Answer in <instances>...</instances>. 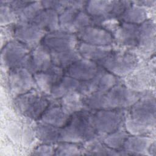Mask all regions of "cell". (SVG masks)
Here are the masks:
<instances>
[{
  "mask_svg": "<svg viewBox=\"0 0 156 156\" xmlns=\"http://www.w3.org/2000/svg\"><path fill=\"white\" fill-rule=\"evenodd\" d=\"M140 97V93L130 90L124 84L117 83L105 93L82 96V99L85 107L96 110L130 107Z\"/></svg>",
  "mask_w": 156,
  "mask_h": 156,
  "instance_id": "cell-1",
  "label": "cell"
},
{
  "mask_svg": "<svg viewBox=\"0 0 156 156\" xmlns=\"http://www.w3.org/2000/svg\"><path fill=\"white\" fill-rule=\"evenodd\" d=\"M130 108L124 123L126 131L133 135L151 133L155 123V99L151 95L141 96Z\"/></svg>",
  "mask_w": 156,
  "mask_h": 156,
  "instance_id": "cell-2",
  "label": "cell"
},
{
  "mask_svg": "<svg viewBox=\"0 0 156 156\" xmlns=\"http://www.w3.org/2000/svg\"><path fill=\"white\" fill-rule=\"evenodd\" d=\"M91 114V111L85 109L74 113L66 124L60 127L59 143L90 142L98 137L92 124Z\"/></svg>",
  "mask_w": 156,
  "mask_h": 156,
  "instance_id": "cell-3",
  "label": "cell"
},
{
  "mask_svg": "<svg viewBox=\"0 0 156 156\" xmlns=\"http://www.w3.org/2000/svg\"><path fill=\"white\" fill-rule=\"evenodd\" d=\"M131 4L129 1H88L84 10L91 18L93 24L99 25L108 20L119 19Z\"/></svg>",
  "mask_w": 156,
  "mask_h": 156,
  "instance_id": "cell-4",
  "label": "cell"
},
{
  "mask_svg": "<svg viewBox=\"0 0 156 156\" xmlns=\"http://www.w3.org/2000/svg\"><path fill=\"white\" fill-rule=\"evenodd\" d=\"M98 64L116 77H126L138 66V58L130 51L113 50Z\"/></svg>",
  "mask_w": 156,
  "mask_h": 156,
  "instance_id": "cell-5",
  "label": "cell"
},
{
  "mask_svg": "<svg viewBox=\"0 0 156 156\" xmlns=\"http://www.w3.org/2000/svg\"><path fill=\"white\" fill-rule=\"evenodd\" d=\"M14 104L24 116L33 120H40L50 103L44 95L32 90L15 98Z\"/></svg>",
  "mask_w": 156,
  "mask_h": 156,
  "instance_id": "cell-6",
  "label": "cell"
},
{
  "mask_svg": "<svg viewBox=\"0 0 156 156\" xmlns=\"http://www.w3.org/2000/svg\"><path fill=\"white\" fill-rule=\"evenodd\" d=\"M91 117L93 127L99 136H105L120 129L125 120L121 109L93 110Z\"/></svg>",
  "mask_w": 156,
  "mask_h": 156,
  "instance_id": "cell-7",
  "label": "cell"
},
{
  "mask_svg": "<svg viewBox=\"0 0 156 156\" xmlns=\"http://www.w3.org/2000/svg\"><path fill=\"white\" fill-rule=\"evenodd\" d=\"M58 20L60 30L74 34L93 24L92 19L84 7L78 6L66 9L59 14Z\"/></svg>",
  "mask_w": 156,
  "mask_h": 156,
  "instance_id": "cell-8",
  "label": "cell"
},
{
  "mask_svg": "<svg viewBox=\"0 0 156 156\" xmlns=\"http://www.w3.org/2000/svg\"><path fill=\"white\" fill-rule=\"evenodd\" d=\"M30 51L29 48L16 40H10L1 48V68L8 71L17 67H24Z\"/></svg>",
  "mask_w": 156,
  "mask_h": 156,
  "instance_id": "cell-9",
  "label": "cell"
},
{
  "mask_svg": "<svg viewBox=\"0 0 156 156\" xmlns=\"http://www.w3.org/2000/svg\"><path fill=\"white\" fill-rule=\"evenodd\" d=\"M78 43L76 35L59 29L46 33L40 44L52 53L77 49Z\"/></svg>",
  "mask_w": 156,
  "mask_h": 156,
  "instance_id": "cell-10",
  "label": "cell"
},
{
  "mask_svg": "<svg viewBox=\"0 0 156 156\" xmlns=\"http://www.w3.org/2000/svg\"><path fill=\"white\" fill-rule=\"evenodd\" d=\"M7 72L8 87L14 98L33 90L35 85L34 75L27 68L17 67Z\"/></svg>",
  "mask_w": 156,
  "mask_h": 156,
  "instance_id": "cell-11",
  "label": "cell"
},
{
  "mask_svg": "<svg viewBox=\"0 0 156 156\" xmlns=\"http://www.w3.org/2000/svg\"><path fill=\"white\" fill-rule=\"evenodd\" d=\"M117 83V77L100 66L92 79L80 82L78 92L83 96L96 93H105Z\"/></svg>",
  "mask_w": 156,
  "mask_h": 156,
  "instance_id": "cell-12",
  "label": "cell"
},
{
  "mask_svg": "<svg viewBox=\"0 0 156 156\" xmlns=\"http://www.w3.org/2000/svg\"><path fill=\"white\" fill-rule=\"evenodd\" d=\"M46 32L38 26L28 23H17L12 25V35L16 40L30 49L41 44Z\"/></svg>",
  "mask_w": 156,
  "mask_h": 156,
  "instance_id": "cell-13",
  "label": "cell"
},
{
  "mask_svg": "<svg viewBox=\"0 0 156 156\" xmlns=\"http://www.w3.org/2000/svg\"><path fill=\"white\" fill-rule=\"evenodd\" d=\"M79 41L96 46H110L113 42L112 34L98 25L88 26L76 34Z\"/></svg>",
  "mask_w": 156,
  "mask_h": 156,
  "instance_id": "cell-14",
  "label": "cell"
},
{
  "mask_svg": "<svg viewBox=\"0 0 156 156\" xmlns=\"http://www.w3.org/2000/svg\"><path fill=\"white\" fill-rule=\"evenodd\" d=\"M52 65L51 53L41 44H40L31 49L24 67L34 74L48 69Z\"/></svg>",
  "mask_w": 156,
  "mask_h": 156,
  "instance_id": "cell-15",
  "label": "cell"
},
{
  "mask_svg": "<svg viewBox=\"0 0 156 156\" xmlns=\"http://www.w3.org/2000/svg\"><path fill=\"white\" fill-rule=\"evenodd\" d=\"M99 67L97 63L81 58L65 69V74L80 82L87 81L96 75Z\"/></svg>",
  "mask_w": 156,
  "mask_h": 156,
  "instance_id": "cell-16",
  "label": "cell"
},
{
  "mask_svg": "<svg viewBox=\"0 0 156 156\" xmlns=\"http://www.w3.org/2000/svg\"><path fill=\"white\" fill-rule=\"evenodd\" d=\"M151 68L148 66H138L125 77L124 85L130 90L141 93L151 85L152 76Z\"/></svg>",
  "mask_w": 156,
  "mask_h": 156,
  "instance_id": "cell-17",
  "label": "cell"
},
{
  "mask_svg": "<svg viewBox=\"0 0 156 156\" xmlns=\"http://www.w3.org/2000/svg\"><path fill=\"white\" fill-rule=\"evenodd\" d=\"M33 75L35 85L40 91L50 95L54 86L65 75V69L52 64L48 69Z\"/></svg>",
  "mask_w": 156,
  "mask_h": 156,
  "instance_id": "cell-18",
  "label": "cell"
},
{
  "mask_svg": "<svg viewBox=\"0 0 156 156\" xmlns=\"http://www.w3.org/2000/svg\"><path fill=\"white\" fill-rule=\"evenodd\" d=\"M139 25L121 22L112 34L113 40L119 45L129 48H136Z\"/></svg>",
  "mask_w": 156,
  "mask_h": 156,
  "instance_id": "cell-19",
  "label": "cell"
},
{
  "mask_svg": "<svg viewBox=\"0 0 156 156\" xmlns=\"http://www.w3.org/2000/svg\"><path fill=\"white\" fill-rule=\"evenodd\" d=\"M155 26L151 20H147L139 25L136 49L143 53H150L155 49Z\"/></svg>",
  "mask_w": 156,
  "mask_h": 156,
  "instance_id": "cell-20",
  "label": "cell"
},
{
  "mask_svg": "<svg viewBox=\"0 0 156 156\" xmlns=\"http://www.w3.org/2000/svg\"><path fill=\"white\" fill-rule=\"evenodd\" d=\"M60 103L49 104L40 121L41 122L57 127H63L69 119L71 116Z\"/></svg>",
  "mask_w": 156,
  "mask_h": 156,
  "instance_id": "cell-21",
  "label": "cell"
},
{
  "mask_svg": "<svg viewBox=\"0 0 156 156\" xmlns=\"http://www.w3.org/2000/svg\"><path fill=\"white\" fill-rule=\"evenodd\" d=\"M59 14L52 9H43L34 18L32 23L46 32L59 30Z\"/></svg>",
  "mask_w": 156,
  "mask_h": 156,
  "instance_id": "cell-22",
  "label": "cell"
},
{
  "mask_svg": "<svg viewBox=\"0 0 156 156\" xmlns=\"http://www.w3.org/2000/svg\"><path fill=\"white\" fill-rule=\"evenodd\" d=\"M77 49L82 58L97 63L107 56L113 49L110 46H96L79 41Z\"/></svg>",
  "mask_w": 156,
  "mask_h": 156,
  "instance_id": "cell-23",
  "label": "cell"
},
{
  "mask_svg": "<svg viewBox=\"0 0 156 156\" xmlns=\"http://www.w3.org/2000/svg\"><path fill=\"white\" fill-rule=\"evenodd\" d=\"M152 143V139L148 136L132 135L127 138L121 150L127 155L144 154Z\"/></svg>",
  "mask_w": 156,
  "mask_h": 156,
  "instance_id": "cell-24",
  "label": "cell"
},
{
  "mask_svg": "<svg viewBox=\"0 0 156 156\" xmlns=\"http://www.w3.org/2000/svg\"><path fill=\"white\" fill-rule=\"evenodd\" d=\"M80 83V81L65 74L54 86L50 95L54 99H61L69 94L78 91Z\"/></svg>",
  "mask_w": 156,
  "mask_h": 156,
  "instance_id": "cell-25",
  "label": "cell"
},
{
  "mask_svg": "<svg viewBox=\"0 0 156 156\" xmlns=\"http://www.w3.org/2000/svg\"><path fill=\"white\" fill-rule=\"evenodd\" d=\"M147 18L148 16L146 10L132 1L131 5L126 9L118 20L121 22L140 25L147 20Z\"/></svg>",
  "mask_w": 156,
  "mask_h": 156,
  "instance_id": "cell-26",
  "label": "cell"
},
{
  "mask_svg": "<svg viewBox=\"0 0 156 156\" xmlns=\"http://www.w3.org/2000/svg\"><path fill=\"white\" fill-rule=\"evenodd\" d=\"M36 135L44 143L52 144L60 142V127L40 122L36 126Z\"/></svg>",
  "mask_w": 156,
  "mask_h": 156,
  "instance_id": "cell-27",
  "label": "cell"
},
{
  "mask_svg": "<svg viewBox=\"0 0 156 156\" xmlns=\"http://www.w3.org/2000/svg\"><path fill=\"white\" fill-rule=\"evenodd\" d=\"M51 55L52 64L64 69L82 58L77 49L60 52H52Z\"/></svg>",
  "mask_w": 156,
  "mask_h": 156,
  "instance_id": "cell-28",
  "label": "cell"
},
{
  "mask_svg": "<svg viewBox=\"0 0 156 156\" xmlns=\"http://www.w3.org/2000/svg\"><path fill=\"white\" fill-rule=\"evenodd\" d=\"M43 9L41 1H29L26 6L15 11L18 23H30L35 15Z\"/></svg>",
  "mask_w": 156,
  "mask_h": 156,
  "instance_id": "cell-29",
  "label": "cell"
},
{
  "mask_svg": "<svg viewBox=\"0 0 156 156\" xmlns=\"http://www.w3.org/2000/svg\"><path fill=\"white\" fill-rule=\"evenodd\" d=\"M129 135L130 134L126 130H122L120 129L105 135L103 143L108 147L119 151Z\"/></svg>",
  "mask_w": 156,
  "mask_h": 156,
  "instance_id": "cell-30",
  "label": "cell"
},
{
  "mask_svg": "<svg viewBox=\"0 0 156 156\" xmlns=\"http://www.w3.org/2000/svg\"><path fill=\"white\" fill-rule=\"evenodd\" d=\"M90 144L85 149L87 154L90 155H126V153L121 150L116 151L106 146L103 142L100 141H90Z\"/></svg>",
  "mask_w": 156,
  "mask_h": 156,
  "instance_id": "cell-31",
  "label": "cell"
},
{
  "mask_svg": "<svg viewBox=\"0 0 156 156\" xmlns=\"http://www.w3.org/2000/svg\"><path fill=\"white\" fill-rule=\"evenodd\" d=\"M0 21L2 27L13 25L18 23L17 15L5 1H1Z\"/></svg>",
  "mask_w": 156,
  "mask_h": 156,
  "instance_id": "cell-32",
  "label": "cell"
},
{
  "mask_svg": "<svg viewBox=\"0 0 156 156\" xmlns=\"http://www.w3.org/2000/svg\"><path fill=\"white\" fill-rule=\"evenodd\" d=\"M85 149L82 148L77 143L63 142L55 149V155H77L83 154Z\"/></svg>",
  "mask_w": 156,
  "mask_h": 156,
  "instance_id": "cell-33",
  "label": "cell"
},
{
  "mask_svg": "<svg viewBox=\"0 0 156 156\" xmlns=\"http://www.w3.org/2000/svg\"><path fill=\"white\" fill-rule=\"evenodd\" d=\"M55 149L51 144L44 143L38 146L34 151V155H55Z\"/></svg>",
  "mask_w": 156,
  "mask_h": 156,
  "instance_id": "cell-34",
  "label": "cell"
}]
</instances>
